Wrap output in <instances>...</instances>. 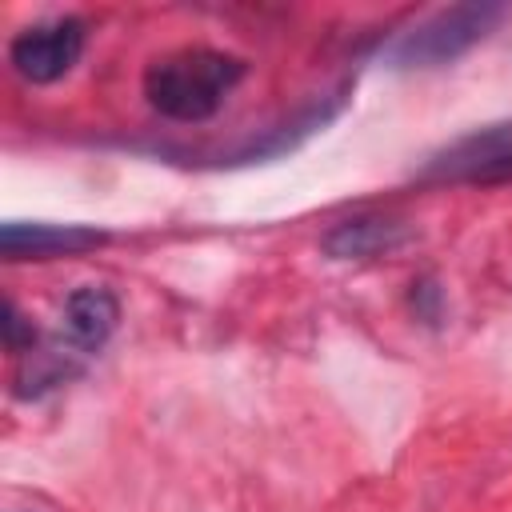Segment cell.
I'll use <instances>...</instances> for the list:
<instances>
[{"label":"cell","mask_w":512,"mask_h":512,"mask_svg":"<svg viewBox=\"0 0 512 512\" xmlns=\"http://www.w3.org/2000/svg\"><path fill=\"white\" fill-rule=\"evenodd\" d=\"M248 64L220 48H176L156 56L144 68V96L148 104L176 124L212 120L232 88L244 80Z\"/></svg>","instance_id":"6da1fadb"},{"label":"cell","mask_w":512,"mask_h":512,"mask_svg":"<svg viewBox=\"0 0 512 512\" xmlns=\"http://www.w3.org/2000/svg\"><path fill=\"white\" fill-rule=\"evenodd\" d=\"M504 4H452L432 12L428 20H420L416 28L400 32L388 44V60L396 68H440L460 60L472 44H480L500 20H504Z\"/></svg>","instance_id":"7a4b0ae2"},{"label":"cell","mask_w":512,"mask_h":512,"mask_svg":"<svg viewBox=\"0 0 512 512\" xmlns=\"http://www.w3.org/2000/svg\"><path fill=\"white\" fill-rule=\"evenodd\" d=\"M420 184H468V188H492L512 184V120L472 128L432 152L416 168Z\"/></svg>","instance_id":"3957f363"},{"label":"cell","mask_w":512,"mask_h":512,"mask_svg":"<svg viewBox=\"0 0 512 512\" xmlns=\"http://www.w3.org/2000/svg\"><path fill=\"white\" fill-rule=\"evenodd\" d=\"M84 44H88V24L80 16H56L16 32L8 40V64L28 84H56L76 68Z\"/></svg>","instance_id":"277c9868"},{"label":"cell","mask_w":512,"mask_h":512,"mask_svg":"<svg viewBox=\"0 0 512 512\" xmlns=\"http://www.w3.org/2000/svg\"><path fill=\"white\" fill-rule=\"evenodd\" d=\"M108 244L104 228L92 224H44V220H8L0 224V252L4 260H56L80 256Z\"/></svg>","instance_id":"5b68a950"},{"label":"cell","mask_w":512,"mask_h":512,"mask_svg":"<svg viewBox=\"0 0 512 512\" xmlns=\"http://www.w3.org/2000/svg\"><path fill=\"white\" fill-rule=\"evenodd\" d=\"M120 324V300L112 288L104 284H80L68 292L64 308H60V340L72 344L84 360L96 356L108 336Z\"/></svg>","instance_id":"8992f818"},{"label":"cell","mask_w":512,"mask_h":512,"mask_svg":"<svg viewBox=\"0 0 512 512\" xmlns=\"http://www.w3.org/2000/svg\"><path fill=\"white\" fill-rule=\"evenodd\" d=\"M412 240V228L396 216H376V212H360L348 220H336L324 236L320 248L332 260H376V256H392L396 248H404Z\"/></svg>","instance_id":"52a82bcc"},{"label":"cell","mask_w":512,"mask_h":512,"mask_svg":"<svg viewBox=\"0 0 512 512\" xmlns=\"http://www.w3.org/2000/svg\"><path fill=\"white\" fill-rule=\"evenodd\" d=\"M40 344V332L32 328V320H24V312L16 308V300H4V348L20 360Z\"/></svg>","instance_id":"ba28073f"}]
</instances>
